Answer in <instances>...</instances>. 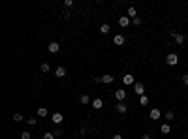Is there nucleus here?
Instances as JSON below:
<instances>
[{
    "mask_svg": "<svg viewBox=\"0 0 188 139\" xmlns=\"http://www.w3.org/2000/svg\"><path fill=\"white\" fill-rule=\"evenodd\" d=\"M166 64L167 66H177V64H179V57H177L175 53H169L166 57Z\"/></svg>",
    "mask_w": 188,
    "mask_h": 139,
    "instance_id": "1",
    "label": "nucleus"
},
{
    "mask_svg": "<svg viewBox=\"0 0 188 139\" xmlns=\"http://www.w3.org/2000/svg\"><path fill=\"white\" fill-rule=\"evenodd\" d=\"M113 79H115L113 75H102V77H94V83H103V85H109V83H113Z\"/></svg>",
    "mask_w": 188,
    "mask_h": 139,
    "instance_id": "2",
    "label": "nucleus"
},
{
    "mask_svg": "<svg viewBox=\"0 0 188 139\" xmlns=\"http://www.w3.org/2000/svg\"><path fill=\"white\" fill-rule=\"evenodd\" d=\"M171 36H173V40H175V43H177V45H183V43H184V34L171 30Z\"/></svg>",
    "mask_w": 188,
    "mask_h": 139,
    "instance_id": "3",
    "label": "nucleus"
},
{
    "mask_svg": "<svg viewBox=\"0 0 188 139\" xmlns=\"http://www.w3.org/2000/svg\"><path fill=\"white\" fill-rule=\"evenodd\" d=\"M64 120V117H62V113H53V115H51V122H53L55 126H58L60 124V122Z\"/></svg>",
    "mask_w": 188,
    "mask_h": 139,
    "instance_id": "4",
    "label": "nucleus"
},
{
    "mask_svg": "<svg viewBox=\"0 0 188 139\" xmlns=\"http://www.w3.org/2000/svg\"><path fill=\"white\" fill-rule=\"evenodd\" d=\"M115 98H117V102H124V100H126V90L117 88L115 90Z\"/></svg>",
    "mask_w": 188,
    "mask_h": 139,
    "instance_id": "5",
    "label": "nucleus"
},
{
    "mask_svg": "<svg viewBox=\"0 0 188 139\" xmlns=\"http://www.w3.org/2000/svg\"><path fill=\"white\" fill-rule=\"evenodd\" d=\"M47 51H49V53H53V55H57L58 51H60V45H58L57 41H51V43L47 45Z\"/></svg>",
    "mask_w": 188,
    "mask_h": 139,
    "instance_id": "6",
    "label": "nucleus"
},
{
    "mask_svg": "<svg viewBox=\"0 0 188 139\" xmlns=\"http://www.w3.org/2000/svg\"><path fill=\"white\" fill-rule=\"evenodd\" d=\"M122 83L124 85H135V79H134V75H130V73H126V75H122Z\"/></svg>",
    "mask_w": 188,
    "mask_h": 139,
    "instance_id": "7",
    "label": "nucleus"
},
{
    "mask_svg": "<svg viewBox=\"0 0 188 139\" xmlns=\"http://www.w3.org/2000/svg\"><path fill=\"white\" fill-rule=\"evenodd\" d=\"M134 92H135V94H139V96H145V86H143V83H135V85H134Z\"/></svg>",
    "mask_w": 188,
    "mask_h": 139,
    "instance_id": "8",
    "label": "nucleus"
},
{
    "mask_svg": "<svg viewBox=\"0 0 188 139\" xmlns=\"http://www.w3.org/2000/svg\"><path fill=\"white\" fill-rule=\"evenodd\" d=\"M149 117H151V120H158V118L162 117L160 109H151V113H149Z\"/></svg>",
    "mask_w": 188,
    "mask_h": 139,
    "instance_id": "9",
    "label": "nucleus"
},
{
    "mask_svg": "<svg viewBox=\"0 0 188 139\" xmlns=\"http://www.w3.org/2000/svg\"><path fill=\"white\" fill-rule=\"evenodd\" d=\"M126 111H128V105H126L124 102H119V103H117V113H121V115H124Z\"/></svg>",
    "mask_w": 188,
    "mask_h": 139,
    "instance_id": "10",
    "label": "nucleus"
},
{
    "mask_svg": "<svg viewBox=\"0 0 188 139\" xmlns=\"http://www.w3.org/2000/svg\"><path fill=\"white\" fill-rule=\"evenodd\" d=\"M124 41H126V38L122 36V34H117V36L113 38V43L115 45H124Z\"/></svg>",
    "mask_w": 188,
    "mask_h": 139,
    "instance_id": "11",
    "label": "nucleus"
},
{
    "mask_svg": "<svg viewBox=\"0 0 188 139\" xmlns=\"http://www.w3.org/2000/svg\"><path fill=\"white\" fill-rule=\"evenodd\" d=\"M55 75H57L58 79H62V77L66 75V68H64V66H58L57 70H55Z\"/></svg>",
    "mask_w": 188,
    "mask_h": 139,
    "instance_id": "12",
    "label": "nucleus"
},
{
    "mask_svg": "<svg viewBox=\"0 0 188 139\" xmlns=\"http://www.w3.org/2000/svg\"><path fill=\"white\" fill-rule=\"evenodd\" d=\"M119 25H121V27H128V25H130V17H128V15L119 17Z\"/></svg>",
    "mask_w": 188,
    "mask_h": 139,
    "instance_id": "13",
    "label": "nucleus"
},
{
    "mask_svg": "<svg viewBox=\"0 0 188 139\" xmlns=\"http://www.w3.org/2000/svg\"><path fill=\"white\" fill-rule=\"evenodd\" d=\"M126 15H128L130 19H135V17H137V11H135V8H134V6H130V8H128Z\"/></svg>",
    "mask_w": 188,
    "mask_h": 139,
    "instance_id": "14",
    "label": "nucleus"
},
{
    "mask_svg": "<svg viewBox=\"0 0 188 139\" xmlns=\"http://www.w3.org/2000/svg\"><path fill=\"white\" fill-rule=\"evenodd\" d=\"M92 107H94V109H102V107H103V102H102V98H96V100H92Z\"/></svg>",
    "mask_w": 188,
    "mask_h": 139,
    "instance_id": "15",
    "label": "nucleus"
},
{
    "mask_svg": "<svg viewBox=\"0 0 188 139\" xmlns=\"http://www.w3.org/2000/svg\"><path fill=\"white\" fill-rule=\"evenodd\" d=\"M47 115H49V113H47V109H45V107H38V117L45 118V117H47Z\"/></svg>",
    "mask_w": 188,
    "mask_h": 139,
    "instance_id": "16",
    "label": "nucleus"
},
{
    "mask_svg": "<svg viewBox=\"0 0 188 139\" xmlns=\"http://www.w3.org/2000/svg\"><path fill=\"white\" fill-rule=\"evenodd\" d=\"M100 32H102L103 36H105V34H109V25H107V23H103L102 27H100Z\"/></svg>",
    "mask_w": 188,
    "mask_h": 139,
    "instance_id": "17",
    "label": "nucleus"
},
{
    "mask_svg": "<svg viewBox=\"0 0 188 139\" xmlns=\"http://www.w3.org/2000/svg\"><path fill=\"white\" fill-rule=\"evenodd\" d=\"M81 103H85V105H89V103H92V102H90V98H89V94H83V96H81Z\"/></svg>",
    "mask_w": 188,
    "mask_h": 139,
    "instance_id": "18",
    "label": "nucleus"
},
{
    "mask_svg": "<svg viewBox=\"0 0 188 139\" xmlns=\"http://www.w3.org/2000/svg\"><path fill=\"white\" fill-rule=\"evenodd\" d=\"M171 132V126L167 124V122H164V124H162V134H169Z\"/></svg>",
    "mask_w": 188,
    "mask_h": 139,
    "instance_id": "19",
    "label": "nucleus"
},
{
    "mask_svg": "<svg viewBox=\"0 0 188 139\" xmlns=\"http://www.w3.org/2000/svg\"><path fill=\"white\" fill-rule=\"evenodd\" d=\"M41 72H43V73H49L51 72V66L47 62H43V64H41Z\"/></svg>",
    "mask_w": 188,
    "mask_h": 139,
    "instance_id": "20",
    "label": "nucleus"
},
{
    "mask_svg": "<svg viewBox=\"0 0 188 139\" xmlns=\"http://www.w3.org/2000/svg\"><path fill=\"white\" fill-rule=\"evenodd\" d=\"M139 103H141V105H147L149 98H147V96H139Z\"/></svg>",
    "mask_w": 188,
    "mask_h": 139,
    "instance_id": "21",
    "label": "nucleus"
},
{
    "mask_svg": "<svg viewBox=\"0 0 188 139\" xmlns=\"http://www.w3.org/2000/svg\"><path fill=\"white\" fill-rule=\"evenodd\" d=\"M21 139H32V134H30V132H23V134H21Z\"/></svg>",
    "mask_w": 188,
    "mask_h": 139,
    "instance_id": "22",
    "label": "nucleus"
},
{
    "mask_svg": "<svg viewBox=\"0 0 188 139\" xmlns=\"http://www.w3.org/2000/svg\"><path fill=\"white\" fill-rule=\"evenodd\" d=\"M13 120L15 122H21L23 120V115H21V113H15V115H13Z\"/></svg>",
    "mask_w": 188,
    "mask_h": 139,
    "instance_id": "23",
    "label": "nucleus"
},
{
    "mask_svg": "<svg viewBox=\"0 0 188 139\" xmlns=\"http://www.w3.org/2000/svg\"><path fill=\"white\" fill-rule=\"evenodd\" d=\"M43 139H55V134L53 132H47V134H43Z\"/></svg>",
    "mask_w": 188,
    "mask_h": 139,
    "instance_id": "24",
    "label": "nucleus"
},
{
    "mask_svg": "<svg viewBox=\"0 0 188 139\" xmlns=\"http://www.w3.org/2000/svg\"><path fill=\"white\" fill-rule=\"evenodd\" d=\"M173 117H175L173 111H167V113H166V120H173Z\"/></svg>",
    "mask_w": 188,
    "mask_h": 139,
    "instance_id": "25",
    "label": "nucleus"
},
{
    "mask_svg": "<svg viewBox=\"0 0 188 139\" xmlns=\"http://www.w3.org/2000/svg\"><path fill=\"white\" fill-rule=\"evenodd\" d=\"M27 122H28V124H30V126H34V124H36V122H38V118H36V117H30V118H28Z\"/></svg>",
    "mask_w": 188,
    "mask_h": 139,
    "instance_id": "26",
    "label": "nucleus"
},
{
    "mask_svg": "<svg viewBox=\"0 0 188 139\" xmlns=\"http://www.w3.org/2000/svg\"><path fill=\"white\" fill-rule=\"evenodd\" d=\"M64 6L66 8H73V0H64Z\"/></svg>",
    "mask_w": 188,
    "mask_h": 139,
    "instance_id": "27",
    "label": "nucleus"
},
{
    "mask_svg": "<svg viewBox=\"0 0 188 139\" xmlns=\"http://www.w3.org/2000/svg\"><path fill=\"white\" fill-rule=\"evenodd\" d=\"M132 23H134L135 27H139V25H141V17H135V19H132Z\"/></svg>",
    "mask_w": 188,
    "mask_h": 139,
    "instance_id": "28",
    "label": "nucleus"
},
{
    "mask_svg": "<svg viewBox=\"0 0 188 139\" xmlns=\"http://www.w3.org/2000/svg\"><path fill=\"white\" fill-rule=\"evenodd\" d=\"M53 134H55V137H60V135H62V130H60V128H57Z\"/></svg>",
    "mask_w": 188,
    "mask_h": 139,
    "instance_id": "29",
    "label": "nucleus"
},
{
    "mask_svg": "<svg viewBox=\"0 0 188 139\" xmlns=\"http://www.w3.org/2000/svg\"><path fill=\"white\" fill-rule=\"evenodd\" d=\"M183 83L188 86V73H184V75H183Z\"/></svg>",
    "mask_w": 188,
    "mask_h": 139,
    "instance_id": "30",
    "label": "nucleus"
},
{
    "mask_svg": "<svg viewBox=\"0 0 188 139\" xmlns=\"http://www.w3.org/2000/svg\"><path fill=\"white\" fill-rule=\"evenodd\" d=\"M111 139H122V135H113Z\"/></svg>",
    "mask_w": 188,
    "mask_h": 139,
    "instance_id": "31",
    "label": "nucleus"
},
{
    "mask_svg": "<svg viewBox=\"0 0 188 139\" xmlns=\"http://www.w3.org/2000/svg\"><path fill=\"white\" fill-rule=\"evenodd\" d=\"M141 139H151V135H149V134H145V135H143Z\"/></svg>",
    "mask_w": 188,
    "mask_h": 139,
    "instance_id": "32",
    "label": "nucleus"
},
{
    "mask_svg": "<svg viewBox=\"0 0 188 139\" xmlns=\"http://www.w3.org/2000/svg\"><path fill=\"white\" fill-rule=\"evenodd\" d=\"M81 139H85V137H81Z\"/></svg>",
    "mask_w": 188,
    "mask_h": 139,
    "instance_id": "33",
    "label": "nucleus"
}]
</instances>
